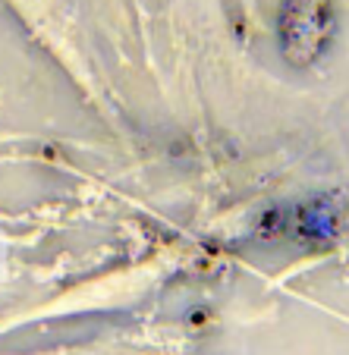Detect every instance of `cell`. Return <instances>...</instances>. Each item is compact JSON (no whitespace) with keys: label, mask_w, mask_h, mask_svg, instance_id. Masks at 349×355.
<instances>
[{"label":"cell","mask_w":349,"mask_h":355,"mask_svg":"<svg viewBox=\"0 0 349 355\" xmlns=\"http://www.w3.org/2000/svg\"><path fill=\"white\" fill-rule=\"evenodd\" d=\"M330 7L324 0H289L283 10V51L293 63H309L330 38Z\"/></svg>","instance_id":"1"}]
</instances>
